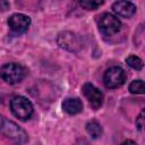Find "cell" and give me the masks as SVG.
I'll use <instances>...</instances> for the list:
<instances>
[{"label":"cell","instance_id":"1","mask_svg":"<svg viewBox=\"0 0 145 145\" xmlns=\"http://www.w3.org/2000/svg\"><path fill=\"white\" fill-rule=\"evenodd\" d=\"M0 135L16 143H26L28 140V135L26 131L16 122L7 119L2 114H0Z\"/></svg>","mask_w":145,"mask_h":145},{"label":"cell","instance_id":"2","mask_svg":"<svg viewBox=\"0 0 145 145\" xmlns=\"http://www.w3.org/2000/svg\"><path fill=\"white\" fill-rule=\"evenodd\" d=\"M26 76V69L16 62L6 63L0 68V77L8 84H17Z\"/></svg>","mask_w":145,"mask_h":145},{"label":"cell","instance_id":"3","mask_svg":"<svg viewBox=\"0 0 145 145\" xmlns=\"http://www.w3.org/2000/svg\"><path fill=\"white\" fill-rule=\"evenodd\" d=\"M10 109L15 117L20 120H28L33 114V104L24 96H15L10 102Z\"/></svg>","mask_w":145,"mask_h":145},{"label":"cell","instance_id":"4","mask_svg":"<svg viewBox=\"0 0 145 145\" xmlns=\"http://www.w3.org/2000/svg\"><path fill=\"white\" fill-rule=\"evenodd\" d=\"M97 26H99V29L102 34L110 36V35H113V34L119 32L121 23H120L119 18L116 17L114 15L105 12L99 17Z\"/></svg>","mask_w":145,"mask_h":145},{"label":"cell","instance_id":"5","mask_svg":"<svg viewBox=\"0 0 145 145\" xmlns=\"http://www.w3.org/2000/svg\"><path fill=\"white\" fill-rule=\"evenodd\" d=\"M125 80H126V72L120 67L109 68L103 76L104 85L108 88H118L121 85H123Z\"/></svg>","mask_w":145,"mask_h":145},{"label":"cell","instance_id":"6","mask_svg":"<svg viewBox=\"0 0 145 145\" xmlns=\"http://www.w3.org/2000/svg\"><path fill=\"white\" fill-rule=\"evenodd\" d=\"M82 91H83L84 96L87 99L89 105H91L94 110L99 109V108L102 105V103H103V94H102V92H101L97 87H95L93 84H91V83L84 84Z\"/></svg>","mask_w":145,"mask_h":145},{"label":"cell","instance_id":"7","mask_svg":"<svg viewBox=\"0 0 145 145\" xmlns=\"http://www.w3.org/2000/svg\"><path fill=\"white\" fill-rule=\"evenodd\" d=\"M57 41H58V44L61 48H63V49H66L68 51L76 52V51H78L80 49L79 37L76 34L71 33V32H62V33H60L58 35Z\"/></svg>","mask_w":145,"mask_h":145},{"label":"cell","instance_id":"8","mask_svg":"<svg viewBox=\"0 0 145 145\" xmlns=\"http://www.w3.org/2000/svg\"><path fill=\"white\" fill-rule=\"evenodd\" d=\"M9 27L16 33L25 32L31 25V18L24 14H14L8 19Z\"/></svg>","mask_w":145,"mask_h":145},{"label":"cell","instance_id":"9","mask_svg":"<svg viewBox=\"0 0 145 145\" xmlns=\"http://www.w3.org/2000/svg\"><path fill=\"white\" fill-rule=\"evenodd\" d=\"M113 11L121 17H131L136 11V6L127 0H118L112 5Z\"/></svg>","mask_w":145,"mask_h":145},{"label":"cell","instance_id":"10","mask_svg":"<svg viewBox=\"0 0 145 145\" xmlns=\"http://www.w3.org/2000/svg\"><path fill=\"white\" fill-rule=\"evenodd\" d=\"M62 109L68 114H77L83 110V103L77 97H68L62 102Z\"/></svg>","mask_w":145,"mask_h":145},{"label":"cell","instance_id":"11","mask_svg":"<svg viewBox=\"0 0 145 145\" xmlns=\"http://www.w3.org/2000/svg\"><path fill=\"white\" fill-rule=\"evenodd\" d=\"M86 131L88 133V135L92 138H99V137L102 136V127L95 120H91V121L87 122V125H86Z\"/></svg>","mask_w":145,"mask_h":145},{"label":"cell","instance_id":"12","mask_svg":"<svg viewBox=\"0 0 145 145\" xmlns=\"http://www.w3.org/2000/svg\"><path fill=\"white\" fill-rule=\"evenodd\" d=\"M79 6L86 10H95L102 6L103 0H78Z\"/></svg>","mask_w":145,"mask_h":145},{"label":"cell","instance_id":"13","mask_svg":"<svg viewBox=\"0 0 145 145\" xmlns=\"http://www.w3.org/2000/svg\"><path fill=\"white\" fill-rule=\"evenodd\" d=\"M129 91L133 94H144L145 88H144V82L140 79L133 80L129 84Z\"/></svg>","mask_w":145,"mask_h":145},{"label":"cell","instance_id":"14","mask_svg":"<svg viewBox=\"0 0 145 145\" xmlns=\"http://www.w3.org/2000/svg\"><path fill=\"white\" fill-rule=\"evenodd\" d=\"M126 62L128 63V66L135 70H140L143 68V60L136 56H129L126 59Z\"/></svg>","mask_w":145,"mask_h":145},{"label":"cell","instance_id":"15","mask_svg":"<svg viewBox=\"0 0 145 145\" xmlns=\"http://www.w3.org/2000/svg\"><path fill=\"white\" fill-rule=\"evenodd\" d=\"M144 125H145V121H144V110H142V112L139 113V116L136 119V127L139 130H143Z\"/></svg>","mask_w":145,"mask_h":145},{"label":"cell","instance_id":"16","mask_svg":"<svg viewBox=\"0 0 145 145\" xmlns=\"http://www.w3.org/2000/svg\"><path fill=\"white\" fill-rule=\"evenodd\" d=\"M7 9H9V2L7 0H0V10L6 11Z\"/></svg>","mask_w":145,"mask_h":145},{"label":"cell","instance_id":"17","mask_svg":"<svg viewBox=\"0 0 145 145\" xmlns=\"http://www.w3.org/2000/svg\"><path fill=\"white\" fill-rule=\"evenodd\" d=\"M123 143H133V144H135V142H134V140H125Z\"/></svg>","mask_w":145,"mask_h":145}]
</instances>
